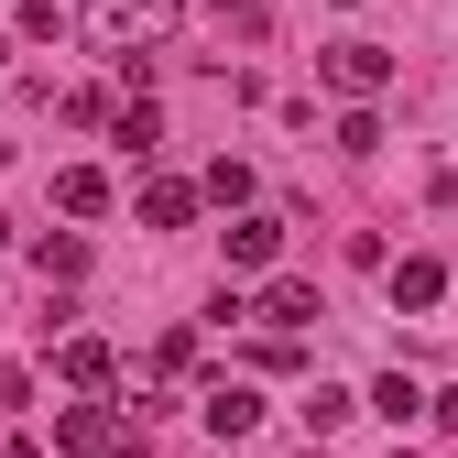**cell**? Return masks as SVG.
Instances as JSON below:
<instances>
[{"instance_id":"cell-1","label":"cell","mask_w":458,"mask_h":458,"mask_svg":"<svg viewBox=\"0 0 458 458\" xmlns=\"http://www.w3.org/2000/svg\"><path fill=\"white\" fill-rule=\"evenodd\" d=\"M327 88H338V98H382V88H393V55L360 44V33H350V44H327Z\"/></svg>"},{"instance_id":"cell-2","label":"cell","mask_w":458,"mask_h":458,"mask_svg":"<svg viewBox=\"0 0 458 458\" xmlns=\"http://www.w3.org/2000/svg\"><path fill=\"white\" fill-rule=\"evenodd\" d=\"M284 251V218H262V208H241V218H229V273H262Z\"/></svg>"},{"instance_id":"cell-3","label":"cell","mask_w":458,"mask_h":458,"mask_svg":"<svg viewBox=\"0 0 458 458\" xmlns=\"http://www.w3.org/2000/svg\"><path fill=\"white\" fill-rule=\"evenodd\" d=\"M109 437H121V415H109V404H66V415H55V447H66V458H98Z\"/></svg>"},{"instance_id":"cell-4","label":"cell","mask_w":458,"mask_h":458,"mask_svg":"<svg viewBox=\"0 0 458 458\" xmlns=\"http://www.w3.org/2000/svg\"><path fill=\"white\" fill-rule=\"evenodd\" d=\"M251 317H262V327H306V317H317V284H295V273H284V284H262V295H251Z\"/></svg>"},{"instance_id":"cell-5","label":"cell","mask_w":458,"mask_h":458,"mask_svg":"<svg viewBox=\"0 0 458 458\" xmlns=\"http://www.w3.org/2000/svg\"><path fill=\"white\" fill-rule=\"evenodd\" d=\"M197 415H208V437H251V415H262V393H251V382H218V393H208Z\"/></svg>"},{"instance_id":"cell-6","label":"cell","mask_w":458,"mask_h":458,"mask_svg":"<svg viewBox=\"0 0 458 458\" xmlns=\"http://www.w3.org/2000/svg\"><path fill=\"white\" fill-rule=\"evenodd\" d=\"M437 295H447V273H437L426 251H415V262H393V306H404V317H426Z\"/></svg>"},{"instance_id":"cell-7","label":"cell","mask_w":458,"mask_h":458,"mask_svg":"<svg viewBox=\"0 0 458 458\" xmlns=\"http://www.w3.org/2000/svg\"><path fill=\"white\" fill-rule=\"evenodd\" d=\"M55 208H66V218H98L109 208V175H98V164H66V175H55Z\"/></svg>"},{"instance_id":"cell-8","label":"cell","mask_w":458,"mask_h":458,"mask_svg":"<svg viewBox=\"0 0 458 458\" xmlns=\"http://www.w3.org/2000/svg\"><path fill=\"white\" fill-rule=\"evenodd\" d=\"M142 218H153V229H186V218H197V186H186V175H153V186H142Z\"/></svg>"},{"instance_id":"cell-9","label":"cell","mask_w":458,"mask_h":458,"mask_svg":"<svg viewBox=\"0 0 458 458\" xmlns=\"http://www.w3.org/2000/svg\"><path fill=\"white\" fill-rule=\"evenodd\" d=\"M109 142H121V153H153V142H164V109H153V98L109 109Z\"/></svg>"},{"instance_id":"cell-10","label":"cell","mask_w":458,"mask_h":458,"mask_svg":"<svg viewBox=\"0 0 458 458\" xmlns=\"http://www.w3.org/2000/svg\"><path fill=\"white\" fill-rule=\"evenodd\" d=\"M55 371H66L77 393H98V382H109V338H66V350H55Z\"/></svg>"},{"instance_id":"cell-11","label":"cell","mask_w":458,"mask_h":458,"mask_svg":"<svg viewBox=\"0 0 458 458\" xmlns=\"http://www.w3.org/2000/svg\"><path fill=\"white\" fill-rule=\"evenodd\" d=\"M371 415H393V426H404V415H426V393H415L404 371H382V382H371Z\"/></svg>"},{"instance_id":"cell-12","label":"cell","mask_w":458,"mask_h":458,"mask_svg":"<svg viewBox=\"0 0 458 458\" xmlns=\"http://www.w3.org/2000/svg\"><path fill=\"white\" fill-rule=\"evenodd\" d=\"M338 153H382V109L350 98V121H338Z\"/></svg>"},{"instance_id":"cell-13","label":"cell","mask_w":458,"mask_h":458,"mask_svg":"<svg viewBox=\"0 0 458 458\" xmlns=\"http://www.w3.org/2000/svg\"><path fill=\"white\" fill-rule=\"evenodd\" d=\"M350 415H360V404H350L338 382H317V393H306V426H317V437H327V426H350Z\"/></svg>"},{"instance_id":"cell-14","label":"cell","mask_w":458,"mask_h":458,"mask_svg":"<svg viewBox=\"0 0 458 458\" xmlns=\"http://www.w3.org/2000/svg\"><path fill=\"white\" fill-rule=\"evenodd\" d=\"M208 197H218V208H241V197H251V164H229V153H218V164H208Z\"/></svg>"},{"instance_id":"cell-15","label":"cell","mask_w":458,"mask_h":458,"mask_svg":"<svg viewBox=\"0 0 458 458\" xmlns=\"http://www.w3.org/2000/svg\"><path fill=\"white\" fill-rule=\"evenodd\" d=\"M33 262H44V284H77V273H88V251H77V241H44Z\"/></svg>"},{"instance_id":"cell-16","label":"cell","mask_w":458,"mask_h":458,"mask_svg":"<svg viewBox=\"0 0 458 458\" xmlns=\"http://www.w3.org/2000/svg\"><path fill=\"white\" fill-rule=\"evenodd\" d=\"M426 404H437V426H447V437H458V393H426Z\"/></svg>"},{"instance_id":"cell-17","label":"cell","mask_w":458,"mask_h":458,"mask_svg":"<svg viewBox=\"0 0 458 458\" xmlns=\"http://www.w3.org/2000/svg\"><path fill=\"white\" fill-rule=\"evenodd\" d=\"M0 458H44V447H33V437H12V447H0Z\"/></svg>"},{"instance_id":"cell-18","label":"cell","mask_w":458,"mask_h":458,"mask_svg":"<svg viewBox=\"0 0 458 458\" xmlns=\"http://www.w3.org/2000/svg\"><path fill=\"white\" fill-rule=\"evenodd\" d=\"M12 393H22V371H0V404H12Z\"/></svg>"},{"instance_id":"cell-19","label":"cell","mask_w":458,"mask_h":458,"mask_svg":"<svg viewBox=\"0 0 458 458\" xmlns=\"http://www.w3.org/2000/svg\"><path fill=\"white\" fill-rule=\"evenodd\" d=\"M0 251H12V218H0Z\"/></svg>"},{"instance_id":"cell-20","label":"cell","mask_w":458,"mask_h":458,"mask_svg":"<svg viewBox=\"0 0 458 458\" xmlns=\"http://www.w3.org/2000/svg\"><path fill=\"white\" fill-rule=\"evenodd\" d=\"M0 66H12V44H0Z\"/></svg>"},{"instance_id":"cell-21","label":"cell","mask_w":458,"mask_h":458,"mask_svg":"<svg viewBox=\"0 0 458 458\" xmlns=\"http://www.w3.org/2000/svg\"><path fill=\"white\" fill-rule=\"evenodd\" d=\"M393 458H415V447H393Z\"/></svg>"}]
</instances>
